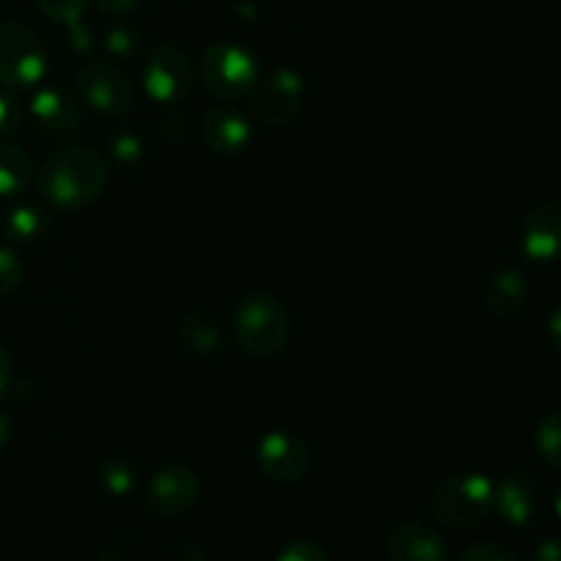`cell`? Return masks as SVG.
Returning a JSON list of instances; mask_svg holds the SVG:
<instances>
[{
  "label": "cell",
  "mask_w": 561,
  "mask_h": 561,
  "mask_svg": "<svg viewBox=\"0 0 561 561\" xmlns=\"http://www.w3.org/2000/svg\"><path fill=\"white\" fill-rule=\"evenodd\" d=\"M137 44V33L131 31L129 25H118L115 31H110L107 47L113 49L115 55H129Z\"/></svg>",
  "instance_id": "cell-28"
},
{
  "label": "cell",
  "mask_w": 561,
  "mask_h": 561,
  "mask_svg": "<svg viewBox=\"0 0 561 561\" xmlns=\"http://www.w3.org/2000/svg\"><path fill=\"white\" fill-rule=\"evenodd\" d=\"M99 5V11L110 16H118V14H129L135 5H140V0H93Z\"/></svg>",
  "instance_id": "cell-29"
},
{
  "label": "cell",
  "mask_w": 561,
  "mask_h": 561,
  "mask_svg": "<svg viewBox=\"0 0 561 561\" xmlns=\"http://www.w3.org/2000/svg\"><path fill=\"white\" fill-rule=\"evenodd\" d=\"M142 85L157 104H179L192 91V64L175 44H159L142 66Z\"/></svg>",
  "instance_id": "cell-8"
},
{
  "label": "cell",
  "mask_w": 561,
  "mask_h": 561,
  "mask_svg": "<svg viewBox=\"0 0 561 561\" xmlns=\"http://www.w3.org/2000/svg\"><path fill=\"white\" fill-rule=\"evenodd\" d=\"M482 301H485L488 310L499 318H513L529 301V285L526 277L515 268H502V272L491 274L482 288Z\"/></svg>",
  "instance_id": "cell-16"
},
{
  "label": "cell",
  "mask_w": 561,
  "mask_h": 561,
  "mask_svg": "<svg viewBox=\"0 0 561 561\" xmlns=\"http://www.w3.org/2000/svg\"><path fill=\"white\" fill-rule=\"evenodd\" d=\"M22 104L11 93H0V135H11L22 126Z\"/></svg>",
  "instance_id": "cell-26"
},
{
  "label": "cell",
  "mask_w": 561,
  "mask_h": 561,
  "mask_svg": "<svg viewBox=\"0 0 561 561\" xmlns=\"http://www.w3.org/2000/svg\"><path fill=\"white\" fill-rule=\"evenodd\" d=\"M257 469L274 482H296L310 469V447L290 431H274L261 438L255 449Z\"/></svg>",
  "instance_id": "cell-10"
},
{
  "label": "cell",
  "mask_w": 561,
  "mask_h": 561,
  "mask_svg": "<svg viewBox=\"0 0 561 561\" xmlns=\"http://www.w3.org/2000/svg\"><path fill=\"white\" fill-rule=\"evenodd\" d=\"M75 85L80 91L82 102L104 115H124L135 107L137 91L131 77L124 69L104 60H88L80 66L75 77Z\"/></svg>",
  "instance_id": "cell-6"
},
{
  "label": "cell",
  "mask_w": 561,
  "mask_h": 561,
  "mask_svg": "<svg viewBox=\"0 0 561 561\" xmlns=\"http://www.w3.org/2000/svg\"><path fill=\"white\" fill-rule=\"evenodd\" d=\"M110 148H113L115 157L126 164H131L137 157H140V142H137V137H131L129 131H121V135H115L113 142H110Z\"/></svg>",
  "instance_id": "cell-27"
},
{
  "label": "cell",
  "mask_w": 561,
  "mask_h": 561,
  "mask_svg": "<svg viewBox=\"0 0 561 561\" xmlns=\"http://www.w3.org/2000/svg\"><path fill=\"white\" fill-rule=\"evenodd\" d=\"M458 561H518V557L499 542H480V546H471L469 551L460 553Z\"/></svg>",
  "instance_id": "cell-25"
},
{
  "label": "cell",
  "mask_w": 561,
  "mask_h": 561,
  "mask_svg": "<svg viewBox=\"0 0 561 561\" xmlns=\"http://www.w3.org/2000/svg\"><path fill=\"white\" fill-rule=\"evenodd\" d=\"M31 113L38 129L53 137H71L82 129V110L60 88H42L33 96Z\"/></svg>",
  "instance_id": "cell-15"
},
{
  "label": "cell",
  "mask_w": 561,
  "mask_h": 561,
  "mask_svg": "<svg viewBox=\"0 0 561 561\" xmlns=\"http://www.w3.org/2000/svg\"><path fill=\"white\" fill-rule=\"evenodd\" d=\"M201 499V480L192 469L179 463L153 471L146 485V507L157 518H179L190 513Z\"/></svg>",
  "instance_id": "cell-9"
},
{
  "label": "cell",
  "mask_w": 561,
  "mask_h": 561,
  "mask_svg": "<svg viewBox=\"0 0 561 561\" xmlns=\"http://www.w3.org/2000/svg\"><path fill=\"white\" fill-rule=\"evenodd\" d=\"M107 175V162L102 153L88 146H69L44 159L36 173V186L44 201L53 203L55 208L75 211L102 195Z\"/></svg>",
  "instance_id": "cell-1"
},
{
  "label": "cell",
  "mask_w": 561,
  "mask_h": 561,
  "mask_svg": "<svg viewBox=\"0 0 561 561\" xmlns=\"http://www.w3.org/2000/svg\"><path fill=\"white\" fill-rule=\"evenodd\" d=\"M431 513L449 529H471L493 513V480L482 471H458L431 496Z\"/></svg>",
  "instance_id": "cell-3"
},
{
  "label": "cell",
  "mask_w": 561,
  "mask_h": 561,
  "mask_svg": "<svg viewBox=\"0 0 561 561\" xmlns=\"http://www.w3.org/2000/svg\"><path fill=\"white\" fill-rule=\"evenodd\" d=\"M389 561H449V546L425 520H403L389 531Z\"/></svg>",
  "instance_id": "cell-13"
},
{
  "label": "cell",
  "mask_w": 561,
  "mask_h": 561,
  "mask_svg": "<svg viewBox=\"0 0 561 561\" xmlns=\"http://www.w3.org/2000/svg\"><path fill=\"white\" fill-rule=\"evenodd\" d=\"M493 510L513 529H526L537 518V488L526 471H507L493 482Z\"/></svg>",
  "instance_id": "cell-12"
},
{
  "label": "cell",
  "mask_w": 561,
  "mask_h": 561,
  "mask_svg": "<svg viewBox=\"0 0 561 561\" xmlns=\"http://www.w3.org/2000/svg\"><path fill=\"white\" fill-rule=\"evenodd\" d=\"M36 5L42 9L44 16L64 22L69 27H77L82 11H85V0H36Z\"/></svg>",
  "instance_id": "cell-22"
},
{
  "label": "cell",
  "mask_w": 561,
  "mask_h": 561,
  "mask_svg": "<svg viewBox=\"0 0 561 561\" xmlns=\"http://www.w3.org/2000/svg\"><path fill=\"white\" fill-rule=\"evenodd\" d=\"M33 181V162L25 148L0 142V195H20Z\"/></svg>",
  "instance_id": "cell-17"
},
{
  "label": "cell",
  "mask_w": 561,
  "mask_h": 561,
  "mask_svg": "<svg viewBox=\"0 0 561 561\" xmlns=\"http://www.w3.org/2000/svg\"><path fill=\"white\" fill-rule=\"evenodd\" d=\"M181 340L186 343V348L197 351V354H214L222 345V334L214 318L206 316H190L181 321Z\"/></svg>",
  "instance_id": "cell-19"
},
{
  "label": "cell",
  "mask_w": 561,
  "mask_h": 561,
  "mask_svg": "<svg viewBox=\"0 0 561 561\" xmlns=\"http://www.w3.org/2000/svg\"><path fill=\"white\" fill-rule=\"evenodd\" d=\"M201 135L211 151L217 153H241L252 140V126L236 107L219 104L206 110L201 121Z\"/></svg>",
  "instance_id": "cell-14"
},
{
  "label": "cell",
  "mask_w": 561,
  "mask_h": 561,
  "mask_svg": "<svg viewBox=\"0 0 561 561\" xmlns=\"http://www.w3.org/2000/svg\"><path fill=\"white\" fill-rule=\"evenodd\" d=\"M5 239L14 241V244H31V241H38L47 230V217L44 211L33 206H20L14 211H9L5 217Z\"/></svg>",
  "instance_id": "cell-18"
},
{
  "label": "cell",
  "mask_w": 561,
  "mask_h": 561,
  "mask_svg": "<svg viewBox=\"0 0 561 561\" xmlns=\"http://www.w3.org/2000/svg\"><path fill=\"white\" fill-rule=\"evenodd\" d=\"M22 277H25V268H22L20 257L5 250V247H0V299L14 294L22 285Z\"/></svg>",
  "instance_id": "cell-23"
},
{
  "label": "cell",
  "mask_w": 561,
  "mask_h": 561,
  "mask_svg": "<svg viewBox=\"0 0 561 561\" xmlns=\"http://www.w3.org/2000/svg\"><path fill=\"white\" fill-rule=\"evenodd\" d=\"M537 453L542 455V460H546L548 466H551L553 471H559V449H561V422H559V411H551V414L546 416V420L537 425Z\"/></svg>",
  "instance_id": "cell-20"
},
{
  "label": "cell",
  "mask_w": 561,
  "mask_h": 561,
  "mask_svg": "<svg viewBox=\"0 0 561 561\" xmlns=\"http://www.w3.org/2000/svg\"><path fill=\"white\" fill-rule=\"evenodd\" d=\"M9 436H11L9 422H5V416H0V455H3V449L9 447Z\"/></svg>",
  "instance_id": "cell-32"
},
{
  "label": "cell",
  "mask_w": 561,
  "mask_h": 561,
  "mask_svg": "<svg viewBox=\"0 0 561 561\" xmlns=\"http://www.w3.org/2000/svg\"><path fill=\"white\" fill-rule=\"evenodd\" d=\"M274 561H329L327 551L321 546H316L312 540H294L277 553Z\"/></svg>",
  "instance_id": "cell-24"
},
{
  "label": "cell",
  "mask_w": 561,
  "mask_h": 561,
  "mask_svg": "<svg viewBox=\"0 0 561 561\" xmlns=\"http://www.w3.org/2000/svg\"><path fill=\"white\" fill-rule=\"evenodd\" d=\"M535 561H561V548L557 540H542L535 548Z\"/></svg>",
  "instance_id": "cell-31"
},
{
  "label": "cell",
  "mask_w": 561,
  "mask_h": 561,
  "mask_svg": "<svg viewBox=\"0 0 561 561\" xmlns=\"http://www.w3.org/2000/svg\"><path fill=\"white\" fill-rule=\"evenodd\" d=\"M520 250L535 263H553L561 247V208L559 203L546 201L531 208L518 230Z\"/></svg>",
  "instance_id": "cell-11"
},
{
  "label": "cell",
  "mask_w": 561,
  "mask_h": 561,
  "mask_svg": "<svg viewBox=\"0 0 561 561\" xmlns=\"http://www.w3.org/2000/svg\"><path fill=\"white\" fill-rule=\"evenodd\" d=\"M99 477H102L104 491L113 493V496H126L135 488V471L124 460H107L102 471H99Z\"/></svg>",
  "instance_id": "cell-21"
},
{
  "label": "cell",
  "mask_w": 561,
  "mask_h": 561,
  "mask_svg": "<svg viewBox=\"0 0 561 561\" xmlns=\"http://www.w3.org/2000/svg\"><path fill=\"white\" fill-rule=\"evenodd\" d=\"M11 389V354L0 343V398Z\"/></svg>",
  "instance_id": "cell-30"
},
{
  "label": "cell",
  "mask_w": 561,
  "mask_h": 561,
  "mask_svg": "<svg viewBox=\"0 0 561 561\" xmlns=\"http://www.w3.org/2000/svg\"><path fill=\"white\" fill-rule=\"evenodd\" d=\"M201 80L214 96L225 102L244 99L257 82L255 55L233 42L211 44L201 58Z\"/></svg>",
  "instance_id": "cell-4"
},
{
  "label": "cell",
  "mask_w": 561,
  "mask_h": 561,
  "mask_svg": "<svg viewBox=\"0 0 561 561\" xmlns=\"http://www.w3.org/2000/svg\"><path fill=\"white\" fill-rule=\"evenodd\" d=\"M252 115L268 129H285L294 124L305 104V80L294 69H277L252 88Z\"/></svg>",
  "instance_id": "cell-7"
},
{
  "label": "cell",
  "mask_w": 561,
  "mask_h": 561,
  "mask_svg": "<svg viewBox=\"0 0 561 561\" xmlns=\"http://www.w3.org/2000/svg\"><path fill=\"white\" fill-rule=\"evenodd\" d=\"M233 337L244 354L268 359L288 345L290 316L283 299L274 294L244 296L233 312Z\"/></svg>",
  "instance_id": "cell-2"
},
{
  "label": "cell",
  "mask_w": 561,
  "mask_h": 561,
  "mask_svg": "<svg viewBox=\"0 0 561 561\" xmlns=\"http://www.w3.org/2000/svg\"><path fill=\"white\" fill-rule=\"evenodd\" d=\"M47 53L42 42L20 22H0V85L25 91L42 82Z\"/></svg>",
  "instance_id": "cell-5"
}]
</instances>
